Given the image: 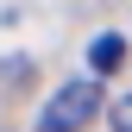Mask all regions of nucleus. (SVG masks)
Wrapping results in <instances>:
<instances>
[{
    "mask_svg": "<svg viewBox=\"0 0 132 132\" xmlns=\"http://www.w3.org/2000/svg\"><path fill=\"white\" fill-rule=\"evenodd\" d=\"M94 113H101V76H69L44 94L38 132H82V126H94Z\"/></svg>",
    "mask_w": 132,
    "mask_h": 132,
    "instance_id": "1",
    "label": "nucleus"
},
{
    "mask_svg": "<svg viewBox=\"0 0 132 132\" xmlns=\"http://www.w3.org/2000/svg\"><path fill=\"white\" fill-rule=\"evenodd\" d=\"M120 57H126V44H120V38H101V44L88 51V63H94V76H107V69H120Z\"/></svg>",
    "mask_w": 132,
    "mask_h": 132,
    "instance_id": "2",
    "label": "nucleus"
},
{
    "mask_svg": "<svg viewBox=\"0 0 132 132\" xmlns=\"http://www.w3.org/2000/svg\"><path fill=\"white\" fill-rule=\"evenodd\" d=\"M113 132H132V94L113 101Z\"/></svg>",
    "mask_w": 132,
    "mask_h": 132,
    "instance_id": "3",
    "label": "nucleus"
}]
</instances>
